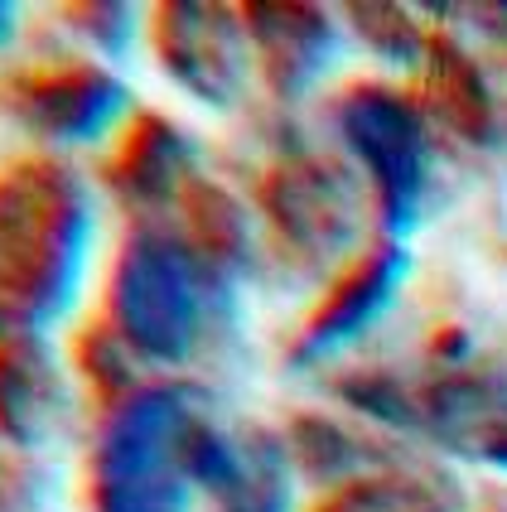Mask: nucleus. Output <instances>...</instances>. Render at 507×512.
Returning a JSON list of instances; mask_svg holds the SVG:
<instances>
[{
  "mask_svg": "<svg viewBox=\"0 0 507 512\" xmlns=\"http://www.w3.org/2000/svg\"><path fill=\"white\" fill-rule=\"evenodd\" d=\"M92 247V194L54 155L0 165V339L68 310Z\"/></svg>",
  "mask_w": 507,
  "mask_h": 512,
  "instance_id": "obj_1",
  "label": "nucleus"
},
{
  "mask_svg": "<svg viewBox=\"0 0 507 512\" xmlns=\"http://www.w3.org/2000/svg\"><path fill=\"white\" fill-rule=\"evenodd\" d=\"M203 421V392L184 382H141L107 406L92 455V512H189V450Z\"/></svg>",
  "mask_w": 507,
  "mask_h": 512,
  "instance_id": "obj_2",
  "label": "nucleus"
},
{
  "mask_svg": "<svg viewBox=\"0 0 507 512\" xmlns=\"http://www.w3.org/2000/svg\"><path fill=\"white\" fill-rule=\"evenodd\" d=\"M223 281V271H213L179 232L145 223L112 261L102 324L131 358L184 363L213 324Z\"/></svg>",
  "mask_w": 507,
  "mask_h": 512,
  "instance_id": "obj_3",
  "label": "nucleus"
},
{
  "mask_svg": "<svg viewBox=\"0 0 507 512\" xmlns=\"http://www.w3.org/2000/svg\"><path fill=\"white\" fill-rule=\"evenodd\" d=\"M338 136L372 174L382 223L406 232L425 199V126L416 102L382 83H358L338 97Z\"/></svg>",
  "mask_w": 507,
  "mask_h": 512,
  "instance_id": "obj_4",
  "label": "nucleus"
},
{
  "mask_svg": "<svg viewBox=\"0 0 507 512\" xmlns=\"http://www.w3.org/2000/svg\"><path fill=\"white\" fill-rule=\"evenodd\" d=\"M126 83L87 58L25 63L0 78V112L29 136L63 145L102 141L126 112Z\"/></svg>",
  "mask_w": 507,
  "mask_h": 512,
  "instance_id": "obj_5",
  "label": "nucleus"
},
{
  "mask_svg": "<svg viewBox=\"0 0 507 512\" xmlns=\"http://www.w3.org/2000/svg\"><path fill=\"white\" fill-rule=\"evenodd\" d=\"M150 39L165 73L208 107H232L247 87L252 39L232 5L169 0L150 15Z\"/></svg>",
  "mask_w": 507,
  "mask_h": 512,
  "instance_id": "obj_6",
  "label": "nucleus"
},
{
  "mask_svg": "<svg viewBox=\"0 0 507 512\" xmlns=\"http://www.w3.org/2000/svg\"><path fill=\"white\" fill-rule=\"evenodd\" d=\"M261 213L295 252L324 261L353 247L363 223V194L338 160L295 155L261 179Z\"/></svg>",
  "mask_w": 507,
  "mask_h": 512,
  "instance_id": "obj_7",
  "label": "nucleus"
},
{
  "mask_svg": "<svg viewBox=\"0 0 507 512\" xmlns=\"http://www.w3.org/2000/svg\"><path fill=\"white\" fill-rule=\"evenodd\" d=\"M189 474L198 488L213 493L223 512H295V479L281 440L271 430H242L198 421Z\"/></svg>",
  "mask_w": 507,
  "mask_h": 512,
  "instance_id": "obj_8",
  "label": "nucleus"
},
{
  "mask_svg": "<svg viewBox=\"0 0 507 512\" xmlns=\"http://www.w3.org/2000/svg\"><path fill=\"white\" fill-rule=\"evenodd\" d=\"M406 271H411V252H406V242H377L372 252H363L343 276L338 285L324 295V305L310 314V324H305V334L295 339V363H319V358H329L338 348H348V343L367 334L387 305L396 300V290L406 281Z\"/></svg>",
  "mask_w": 507,
  "mask_h": 512,
  "instance_id": "obj_9",
  "label": "nucleus"
},
{
  "mask_svg": "<svg viewBox=\"0 0 507 512\" xmlns=\"http://www.w3.org/2000/svg\"><path fill=\"white\" fill-rule=\"evenodd\" d=\"M261 78L276 97H305L338 58V25L319 5H242Z\"/></svg>",
  "mask_w": 507,
  "mask_h": 512,
  "instance_id": "obj_10",
  "label": "nucleus"
},
{
  "mask_svg": "<svg viewBox=\"0 0 507 512\" xmlns=\"http://www.w3.org/2000/svg\"><path fill=\"white\" fill-rule=\"evenodd\" d=\"M194 170V141L160 112H145L126 126V136L116 141L107 160V184L121 203L131 208H169L179 199V189L189 184Z\"/></svg>",
  "mask_w": 507,
  "mask_h": 512,
  "instance_id": "obj_11",
  "label": "nucleus"
},
{
  "mask_svg": "<svg viewBox=\"0 0 507 512\" xmlns=\"http://www.w3.org/2000/svg\"><path fill=\"white\" fill-rule=\"evenodd\" d=\"M68 416V382L54 348L39 334L0 339V435L15 445H44Z\"/></svg>",
  "mask_w": 507,
  "mask_h": 512,
  "instance_id": "obj_12",
  "label": "nucleus"
},
{
  "mask_svg": "<svg viewBox=\"0 0 507 512\" xmlns=\"http://www.w3.org/2000/svg\"><path fill=\"white\" fill-rule=\"evenodd\" d=\"M169 208L179 218V237L213 271L232 276L237 266H247V256H252V223H247L242 203L232 199L227 189H218L203 174H189V184L179 189V199L169 203Z\"/></svg>",
  "mask_w": 507,
  "mask_h": 512,
  "instance_id": "obj_13",
  "label": "nucleus"
},
{
  "mask_svg": "<svg viewBox=\"0 0 507 512\" xmlns=\"http://www.w3.org/2000/svg\"><path fill=\"white\" fill-rule=\"evenodd\" d=\"M425 63H430V102L445 112V121L454 131H464L469 141H493L498 102H493V87L479 63L450 39H435Z\"/></svg>",
  "mask_w": 507,
  "mask_h": 512,
  "instance_id": "obj_14",
  "label": "nucleus"
},
{
  "mask_svg": "<svg viewBox=\"0 0 507 512\" xmlns=\"http://www.w3.org/2000/svg\"><path fill=\"white\" fill-rule=\"evenodd\" d=\"M319 512H459V488L440 474L416 469H372L338 488Z\"/></svg>",
  "mask_w": 507,
  "mask_h": 512,
  "instance_id": "obj_15",
  "label": "nucleus"
},
{
  "mask_svg": "<svg viewBox=\"0 0 507 512\" xmlns=\"http://www.w3.org/2000/svg\"><path fill=\"white\" fill-rule=\"evenodd\" d=\"M348 20L363 29L367 44H377L382 54L392 58H416L425 54L421 49V29L411 25V15L401 5H348Z\"/></svg>",
  "mask_w": 507,
  "mask_h": 512,
  "instance_id": "obj_16",
  "label": "nucleus"
},
{
  "mask_svg": "<svg viewBox=\"0 0 507 512\" xmlns=\"http://www.w3.org/2000/svg\"><path fill=\"white\" fill-rule=\"evenodd\" d=\"M63 20L107 54H126L131 34L141 25L136 5H121V0H112V5H63Z\"/></svg>",
  "mask_w": 507,
  "mask_h": 512,
  "instance_id": "obj_17",
  "label": "nucleus"
},
{
  "mask_svg": "<svg viewBox=\"0 0 507 512\" xmlns=\"http://www.w3.org/2000/svg\"><path fill=\"white\" fill-rule=\"evenodd\" d=\"M479 459H488V464H498V469H507V435H503V440H493V445H488V450H483Z\"/></svg>",
  "mask_w": 507,
  "mask_h": 512,
  "instance_id": "obj_18",
  "label": "nucleus"
},
{
  "mask_svg": "<svg viewBox=\"0 0 507 512\" xmlns=\"http://www.w3.org/2000/svg\"><path fill=\"white\" fill-rule=\"evenodd\" d=\"M10 29H15V5H10V0H0V44L10 39Z\"/></svg>",
  "mask_w": 507,
  "mask_h": 512,
  "instance_id": "obj_19",
  "label": "nucleus"
}]
</instances>
